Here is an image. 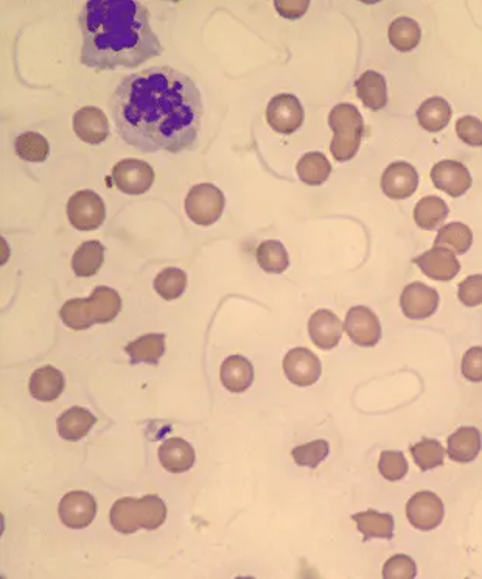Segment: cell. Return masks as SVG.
<instances>
[{
    "label": "cell",
    "instance_id": "cell-1",
    "mask_svg": "<svg viewBox=\"0 0 482 579\" xmlns=\"http://www.w3.org/2000/svg\"><path fill=\"white\" fill-rule=\"evenodd\" d=\"M203 115L197 83L170 66L126 75L111 97L119 138L140 153L179 155L197 149Z\"/></svg>",
    "mask_w": 482,
    "mask_h": 579
},
{
    "label": "cell",
    "instance_id": "cell-2",
    "mask_svg": "<svg viewBox=\"0 0 482 579\" xmlns=\"http://www.w3.org/2000/svg\"><path fill=\"white\" fill-rule=\"evenodd\" d=\"M81 64L97 72L134 69L164 54L147 6L134 0H90L80 18Z\"/></svg>",
    "mask_w": 482,
    "mask_h": 579
},
{
    "label": "cell",
    "instance_id": "cell-3",
    "mask_svg": "<svg viewBox=\"0 0 482 579\" xmlns=\"http://www.w3.org/2000/svg\"><path fill=\"white\" fill-rule=\"evenodd\" d=\"M167 519V507L161 497L149 494L142 498L125 497L114 503L109 520L115 532L122 534L138 532L140 528L155 532Z\"/></svg>",
    "mask_w": 482,
    "mask_h": 579
},
{
    "label": "cell",
    "instance_id": "cell-4",
    "mask_svg": "<svg viewBox=\"0 0 482 579\" xmlns=\"http://www.w3.org/2000/svg\"><path fill=\"white\" fill-rule=\"evenodd\" d=\"M328 125L334 132V140L330 151L338 162H347L357 156L361 140H363V115L357 106L351 103L336 105L328 115Z\"/></svg>",
    "mask_w": 482,
    "mask_h": 579
},
{
    "label": "cell",
    "instance_id": "cell-5",
    "mask_svg": "<svg viewBox=\"0 0 482 579\" xmlns=\"http://www.w3.org/2000/svg\"><path fill=\"white\" fill-rule=\"evenodd\" d=\"M185 214L198 226H210L220 220L224 208L226 197L214 184H197L191 187L185 198Z\"/></svg>",
    "mask_w": 482,
    "mask_h": 579
},
{
    "label": "cell",
    "instance_id": "cell-6",
    "mask_svg": "<svg viewBox=\"0 0 482 579\" xmlns=\"http://www.w3.org/2000/svg\"><path fill=\"white\" fill-rule=\"evenodd\" d=\"M67 218L78 231H96L106 218L103 198L94 191H78L67 201Z\"/></svg>",
    "mask_w": 482,
    "mask_h": 579
},
{
    "label": "cell",
    "instance_id": "cell-7",
    "mask_svg": "<svg viewBox=\"0 0 482 579\" xmlns=\"http://www.w3.org/2000/svg\"><path fill=\"white\" fill-rule=\"evenodd\" d=\"M113 184L126 195H143L155 183V170L140 159H122L113 168Z\"/></svg>",
    "mask_w": 482,
    "mask_h": 579
},
{
    "label": "cell",
    "instance_id": "cell-8",
    "mask_svg": "<svg viewBox=\"0 0 482 579\" xmlns=\"http://www.w3.org/2000/svg\"><path fill=\"white\" fill-rule=\"evenodd\" d=\"M305 111L298 97L279 94L269 100L266 106V122L279 134H292L302 126Z\"/></svg>",
    "mask_w": 482,
    "mask_h": 579
},
{
    "label": "cell",
    "instance_id": "cell-9",
    "mask_svg": "<svg viewBox=\"0 0 482 579\" xmlns=\"http://www.w3.org/2000/svg\"><path fill=\"white\" fill-rule=\"evenodd\" d=\"M406 517L416 530L431 532L441 525L445 517V507L435 492L420 490L406 505Z\"/></svg>",
    "mask_w": 482,
    "mask_h": 579
},
{
    "label": "cell",
    "instance_id": "cell-10",
    "mask_svg": "<svg viewBox=\"0 0 482 579\" xmlns=\"http://www.w3.org/2000/svg\"><path fill=\"white\" fill-rule=\"evenodd\" d=\"M283 372L286 379L300 388L315 385L322 374V363L316 353L307 347H296L286 353L283 359Z\"/></svg>",
    "mask_w": 482,
    "mask_h": 579
},
{
    "label": "cell",
    "instance_id": "cell-11",
    "mask_svg": "<svg viewBox=\"0 0 482 579\" xmlns=\"http://www.w3.org/2000/svg\"><path fill=\"white\" fill-rule=\"evenodd\" d=\"M344 330L358 346L374 347L381 340L380 319L364 305L351 307L345 317Z\"/></svg>",
    "mask_w": 482,
    "mask_h": 579
},
{
    "label": "cell",
    "instance_id": "cell-12",
    "mask_svg": "<svg viewBox=\"0 0 482 579\" xmlns=\"http://www.w3.org/2000/svg\"><path fill=\"white\" fill-rule=\"evenodd\" d=\"M60 519L67 528L83 530L89 526L97 515V502L89 492L72 490L61 498L58 507Z\"/></svg>",
    "mask_w": 482,
    "mask_h": 579
},
{
    "label": "cell",
    "instance_id": "cell-13",
    "mask_svg": "<svg viewBox=\"0 0 482 579\" xmlns=\"http://www.w3.org/2000/svg\"><path fill=\"white\" fill-rule=\"evenodd\" d=\"M439 293L423 282H412L406 285L400 296L402 311L410 319H427L433 317L439 307Z\"/></svg>",
    "mask_w": 482,
    "mask_h": 579
},
{
    "label": "cell",
    "instance_id": "cell-14",
    "mask_svg": "<svg viewBox=\"0 0 482 579\" xmlns=\"http://www.w3.org/2000/svg\"><path fill=\"white\" fill-rule=\"evenodd\" d=\"M419 187V174L408 162H393L381 176V189L393 200H406L416 193Z\"/></svg>",
    "mask_w": 482,
    "mask_h": 579
},
{
    "label": "cell",
    "instance_id": "cell-15",
    "mask_svg": "<svg viewBox=\"0 0 482 579\" xmlns=\"http://www.w3.org/2000/svg\"><path fill=\"white\" fill-rule=\"evenodd\" d=\"M431 180L439 191L445 192L450 197H462L470 191L471 175L464 164L458 161L437 162L431 170Z\"/></svg>",
    "mask_w": 482,
    "mask_h": 579
},
{
    "label": "cell",
    "instance_id": "cell-16",
    "mask_svg": "<svg viewBox=\"0 0 482 579\" xmlns=\"http://www.w3.org/2000/svg\"><path fill=\"white\" fill-rule=\"evenodd\" d=\"M414 263L422 269L423 275L439 282L452 281L461 271V263L456 254L447 248H439V246H435L416 257Z\"/></svg>",
    "mask_w": 482,
    "mask_h": 579
},
{
    "label": "cell",
    "instance_id": "cell-17",
    "mask_svg": "<svg viewBox=\"0 0 482 579\" xmlns=\"http://www.w3.org/2000/svg\"><path fill=\"white\" fill-rule=\"evenodd\" d=\"M344 332V324L334 311L327 309L316 311L309 321V334L316 347L322 351H332L340 345Z\"/></svg>",
    "mask_w": 482,
    "mask_h": 579
},
{
    "label": "cell",
    "instance_id": "cell-18",
    "mask_svg": "<svg viewBox=\"0 0 482 579\" xmlns=\"http://www.w3.org/2000/svg\"><path fill=\"white\" fill-rule=\"evenodd\" d=\"M73 132L84 144L100 145L109 138V120L102 109L84 106L73 115Z\"/></svg>",
    "mask_w": 482,
    "mask_h": 579
},
{
    "label": "cell",
    "instance_id": "cell-19",
    "mask_svg": "<svg viewBox=\"0 0 482 579\" xmlns=\"http://www.w3.org/2000/svg\"><path fill=\"white\" fill-rule=\"evenodd\" d=\"M481 450V431L478 430L477 427H461L448 438V458L459 464H467L477 460Z\"/></svg>",
    "mask_w": 482,
    "mask_h": 579
},
{
    "label": "cell",
    "instance_id": "cell-20",
    "mask_svg": "<svg viewBox=\"0 0 482 579\" xmlns=\"http://www.w3.org/2000/svg\"><path fill=\"white\" fill-rule=\"evenodd\" d=\"M96 424L97 418L88 408L72 406L56 421V430L64 441L78 442L89 435Z\"/></svg>",
    "mask_w": 482,
    "mask_h": 579
},
{
    "label": "cell",
    "instance_id": "cell-21",
    "mask_svg": "<svg viewBox=\"0 0 482 579\" xmlns=\"http://www.w3.org/2000/svg\"><path fill=\"white\" fill-rule=\"evenodd\" d=\"M159 461L165 471L184 473L195 464L197 454L195 448L182 438H170L159 447Z\"/></svg>",
    "mask_w": 482,
    "mask_h": 579
},
{
    "label": "cell",
    "instance_id": "cell-22",
    "mask_svg": "<svg viewBox=\"0 0 482 579\" xmlns=\"http://www.w3.org/2000/svg\"><path fill=\"white\" fill-rule=\"evenodd\" d=\"M220 379L227 391L240 395L254 382V366L246 357L231 355L221 364Z\"/></svg>",
    "mask_w": 482,
    "mask_h": 579
},
{
    "label": "cell",
    "instance_id": "cell-23",
    "mask_svg": "<svg viewBox=\"0 0 482 579\" xmlns=\"http://www.w3.org/2000/svg\"><path fill=\"white\" fill-rule=\"evenodd\" d=\"M66 387V379L60 370L54 366H44L36 370L30 377V395L39 402H54L58 399Z\"/></svg>",
    "mask_w": 482,
    "mask_h": 579
},
{
    "label": "cell",
    "instance_id": "cell-24",
    "mask_svg": "<svg viewBox=\"0 0 482 579\" xmlns=\"http://www.w3.org/2000/svg\"><path fill=\"white\" fill-rule=\"evenodd\" d=\"M357 96L364 103L366 108L380 111L387 105L386 80L376 71H366L358 78Z\"/></svg>",
    "mask_w": 482,
    "mask_h": 579
},
{
    "label": "cell",
    "instance_id": "cell-25",
    "mask_svg": "<svg viewBox=\"0 0 482 579\" xmlns=\"http://www.w3.org/2000/svg\"><path fill=\"white\" fill-rule=\"evenodd\" d=\"M351 520L357 524L358 532L363 534L364 541L393 538L395 522L393 514L369 509L364 513L353 514Z\"/></svg>",
    "mask_w": 482,
    "mask_h": 579
},
{
    "label": "cell",
    "instance_id": "cell-26",
    "mask_svg": "<svg viewBox=\"0 0 482 579\" xmlns=\"http://www.w3.org/2000/svg\"><path fill=\"white\" fill-rule=\"evenodd\" d=\"M125 353L131 360V364H157L165 353V335H142L138 340L126 345Z\"/></svg>",
    "mask_w": 482,
    "mask_h": 579
},
{
    "label": "cell",
    "instance_id": "cell-27",
    "mask_svg": "<svg viewBox=\"0 0 482 579\" xmlns=\"http://www.w3.org/2000/svg\"><path fill=\"white\" fill-rule=\"evenodd\" d=\"M105 252H106V248L100 242H97V240L84 242L78 246L77 251L72 257L73 273L78 277L96 276L105 262Z\"/></svg>",
    "mask_w": 482,
    "mask_h": 579
},
{
    "label": "cell",
    "instance_id": "cell-28",
    "mask_svg": "<svg viewBox=\"0 0 482 579\" xmlns=\"http://www.w3.org/2000/svg\"><path fill=\"white\" fill-rule=\"evenodd\" d=\"M417 120L427 132H442L452 120V106L442 97H431L417 109Z\"/></svg>",
    "mask_w": 482,
    "mask_h": 579
},
{
    "label": "cell",
    "instance_id": "cell-29",
    "mask_svg": "<svg viewBox=\"0 0 482 579\" xmlns=\"http://www.w3.org/2000/svg\"><path fill=\"white\" fill-rule=\"evenodd\" d=\"M448 214H450L448 204L442 198L429 195V197H423L416 204L414 220L417 226L422 227L425 231H433L435 227L441 226Z\"/></svg>",
    "mask_w": 482,
    "mask_h": 579
},
{
    "label": "cell",
    "instance_id": "cell-30",
    "mask_svg": "<svg viewBox=\"0 0 482 579\" xmlns=\"http://www.w3.org/2000/svg\"><path fill=\"white\" fill-rule=\"evenodd\" d=\"M298 176L307 185H321L332 174V164L326 155L319 151H311L302 156L298 162Z\"/></svg>",
    "mask_w": 482,
    "mask_h": 579
},
{
    "label": "cell",
    "instance_id": "cell-31",
    "mask_svg": "<svg viewBox=\"0 0 482 579\" xmlns=\"http://www.w3.org/2000/svg\"><path fill=\"white\" fill-rule=\"evenodd\" d=\"M387 37L395 50L405 54V52H411L420 44L422 30L414 19L403 16L393 21L387 31Z\"/></svg>",
    "mask_w": 482,
    "mask_h": 579
},
{
    "label": "cell",
    "instance_id": "cell-32",
    "mask_svg": "<svg viewBox=\"0 0 482 579\" xmlns=\"http://www.w3.org/2000/svg\"><path fill=\"white\" fill-rule=\"evenodd\" d=\"M257 262L269 275H282L290 267V256L279 240H265L257 248Z\"/></svg>",
    "mask_w": 482,
    "mask_h": 579
},
{
    "label": "cell",
    "instance_id": "cell-33",
    "mask_svg": "<svg viewBox=\"0 0 482 579\" xmlns=\"http://www.w3.org/2000/svg\"><path fill=\"white\" fill-rule=\"evenodd\" d=\"M473 245V233L464 223H448L441 227L435 240V246L447 248L454 254H465Z\"/></svg>",
    "mask_w": 482,
    "mask_h": 579
},
{
    "label": "cell",
    "instance_id": "cell-34",
    "mask_svg": "<svg viewBox=\"0 0 482 579\" xmlns=\"http://www.w3.org/2000/svg\"><path fill=\"white\" fill-rule=\"evenodd\" d=\"M14 151L22 161L44 162L50 153V145L47 139L35 132H22L14 140Z\"/></svg>",
    "mask_w": 482,
    "mask_h": 579
},
{
    "label": "cell",
    "instance_id": "cell-35",
    "mask_svg": "<svg viewBox=\"0 0 482 579\" xmlns=\"http://www.w3.org/2000/svg\"><path fill=\"white\" fill-rule=\"evenodd\" d=\"M445 448L437 439L423 438L411 447L412 460L422 472L433 471L435 467L444 466Z\"/></svg>",
    "mask_w": 482,
    "mask_h": 579
},
{
    "label": "cell",
    "instance_id": "cell-36",
    "mask_svg": "<svg viewBox=\"0 0 482 579\" xmlns=\"http://www.w3.org/2000/svg\"><path fill=\"white\" fill-rule=\"evenodd\" d=\"M155 290L162 299L174 301L184 294L187 288V275L182 269L168 267L155 277Z\"/></svg>",
    "mask_w": 482,
    "mask_h": 579
},
{
    "label": "cell",
    "instance_id": "cell-37",
    "mask_svg": "<svg viewBox=\"0 0 482 579\" xmlns=\"http://www.w3.org/2000/svg\"><path fill=\"white\" fill-rule=\"evenodd\" d=\"M90 296L98 307V324L111 323L122 311V298L114 288L98 285Z\"/></svg>",
    "mask_w": 482,
    "mask_h": 579
},
{
    "label": "cell",
    "instance_id": "cell-38",
    "mask_svg": "<svg viewBox=\"0 0 482 579\" xmlns=\"http://www.w3.org/2000/svg\"><path fill=\"white\" fill-rule=\"evenodd\" d=\"M328 454H330V446L326 439H316L292 450V460L296 461V464L300 467H310V469L319 466L322 461L327 458Z\"/></svg>",
    "mask_w": 482,
    "mask_h": 579
},
{
    "label": "cell",
    "instance_id": "cell-39",
    "mask_svg": "<svg viewBox=\"0 0 482 579\" xmlns=\"http://www.w3.org/2000/svg\"><path fill=\"white\" fill-rule=\"evenodd\" d=\"M378 471L383 477L386 478L387 481L403 480L408 473V461H406L405 455L397 452V450L381 452Z\"/></svg>",
    "mask_w": 482,
    "mask_h": 579
},
{
    "label": "cell",
    "instance_id": "cell-40",
    "mask_svg": "<svg viewBox=\"0 0 482 579\" xmlns=\"http://www.w3.org/2000/svg\"><path fill=\"white\" fill-rule=\"evenodd\" d=\"M416 576V562L410 556H393L383 566V578L385 579H414Z\"/></svg>",
    "mask_w": 482,
    "mask_h": 579
},
{
    "label": "cell",
    "instance_id": "cell-41",
    "mask_svg": "<svg viewBox=\"0 0 482 579\" xmlns=\"http://www.w3.org/2000/svg\"><path fill=\"white\" fill-rule=\"evenodd\" d=\"M459 139L470 147H482V122L473 115H464L456 122Z\"/></svg>",
    "mask_w": 482,
    "mask_h": 579
},
{
    "label": "cell",
    "instance_id": "cell-42",
    "mask_svg": "<svg viewBox=\"0 0 482 579\" xmlns=\"http://www.w3.org/2000/svg\"><path fill=\"white\" fill-rule=\"evenodd\" d=\"M459 301L467 307L482 304V275L470 276L459 284Z\"/></svg>",
    "mask_w": 482,
    "mask_h": 579
},
{
    "label": "cell",
    "instance_id": "cell-43",
    "mask_svg": "<svg viewBox=\"0 0 482 579\" xmlns=\"http://www.w3.org/2000/svg\"><path fill=\"white\" fill-rule=\"evenodd\" d=\"M462 376L470 382H482V347H470L462 357Z\"/></svg>",
    "mask_w": 482,
    "mask_h": 579
},
{
    "label": "cell",
    "instance_id": "cell-44",
    "mask_svg": "<svg viewBox=\"0 0 482 579\" xmlns=\"http://www.w3.org/2000/svg\"><path fill=\"white\" fill-rule=\"evenodd\" d=\"M275 6L282 18L294 21V19H300L304 16L307 10H309V6H310V2L309 0H300V2H280V0H275Z\"/></svg>",
    "mask_w": 482,
    "mask_h": 579
}]
</instances>
